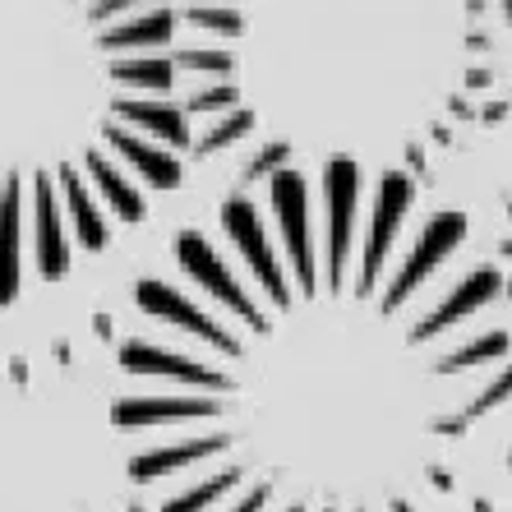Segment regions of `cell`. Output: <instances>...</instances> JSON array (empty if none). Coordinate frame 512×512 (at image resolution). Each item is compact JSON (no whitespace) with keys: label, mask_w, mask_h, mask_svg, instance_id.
<instances>
[{"label":"cell","mask_w":512,"mask_h":512,"mask_svg":"<svg viewBox=\"0 0 512 512\" xmlns=\"http://www.w3.org/2000/svg\"><path fill=\"white\" fill-rule=\"evenodd\" d=\"M185 0H0V310L190 185Z\"/></svg>","instance_id":"1"},{"label":"cell","mask_w":512,"mask_h":512,"mask_svg":"<svg viewBox=\"0 0 512 512\" xmlns=\"http://www.w3.org/2000/svg\"><path fill=\"white\" fill-rule=\"evenodd\" d=\"M466 240V217L462 213H434L420 227V236L411 240V250L402 254V263H397L393 273H388V286H383V310L402 314V305L411 296H416L420 286L434 277V268H439L448 254L457 250Z\"/></svg>","instance_id":"2"},{"label":"cell","mask_w":512,"mask_h":512,"mask_svg":"<svg viewBox=\"0 0 512 512\" xmlns=\"http://www.w3.org/2000/svg\"><path fill=\"white\" fill-rule=\"evenodd\" d=\"M499 291H503V273H499V268H476V273H466L462 282L448 291V300H443V305H434V310L416 323V342H429V337L448 333L453 323L471 319V314H476L480 305H489Z\"/></svg>","instance_id":"3"},{"label":"cell","mask_w":512,"mask_h":512,"mask_svg":"<svg viewBox=\"0 0 512 512\" xmlns=\"http://www.w3.org/2000/svg\"><path fill=\"white\" fill-rule=\"evenodd\" d=\"M503 356H508V333H485V337H471L457 351H448L439 360V374H462V370H476V365H489V360H503Z\"/></svg>","instance_id":"4"},{"label":"cell","mask_w":512,"mask_h":512,"mask_svg":"<svg viewBox=\"0 0 512 512\" xmlns=\"http://www.w3.org/2000/svg\"><path fill=\"white\" fill-rule=\"evenodd\" d=\"M503 402H512V365H508V370H503L494 383H489V388L476 397V402H466V406H462V420H466V425H471V420L489 416V411H499Z\"/></svg>","instance_id":"5"},{"label":"cell","mask_w":512,"mask_h":512,"mask_svg":"<svg viewBox=\"0 0 512 512\" xmlns=\"http://www.w3.org/2000/svg\"><path fill=\"white\" fill-rule=\"evenodd\" d=\"M130 512H143V508H130Z\"/></svg>","instance_id":"6"},{"label":"cell","mask_w":512,"mask_h":512,"mask_svg":"<svg viewBox=\"0 0 512 512\" xmlns=\"http://www.w3.org/2000/svg\"><path fill=\"white\" fill-rule=\"evenodd\" d=\"M508 466H512V453H508Z\"/></svg>","instance_id":"7"}]
</instances>
